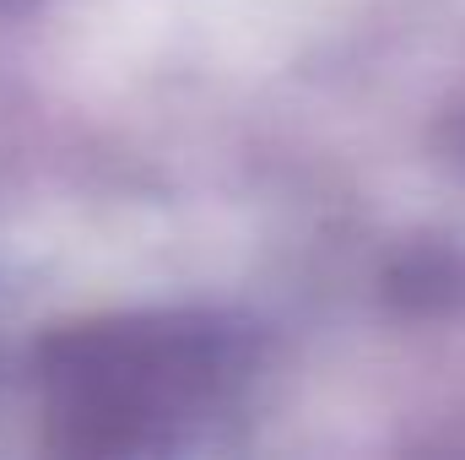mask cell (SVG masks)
I'll return each instance as SVG.
<instances>
[{"instance_id":"cell-1","label":"cell","mask_w":465,"mask_h":460,"mask_svg":"<svg viewBox=\"0 0 465 460\" xmlns=\"http://www.w3.org/2000/svg\"><path fill=\"white\" fill-rule=\"evenodd\" d=\"M223 346L206 325H93L49 346V406L76 450H141L212 401Z\"/></svg>"}]
</instances>
